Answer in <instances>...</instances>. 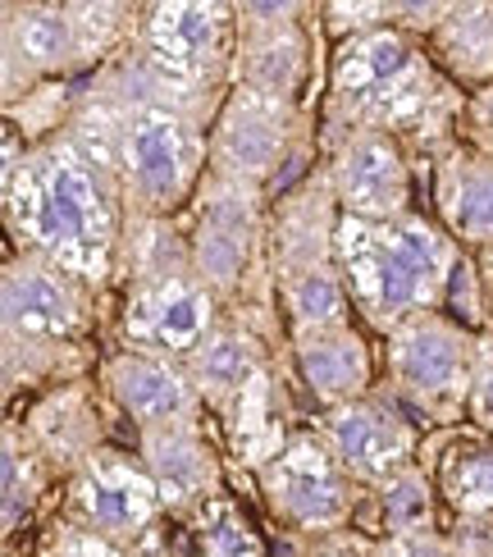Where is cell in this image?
Masks as SVG:
<instances>
[{"instance_id":"cell-1","label":"cell","mask_w":493,"mask_h":557,"mask_svg":"<svg viewBox=\"0 0 493 557\" xmlns=\"http://www.w3.org/2000/svg\"><path fill=\"white\" fill-rule=\"evenodd\" d=\"M5 228L14 251L74 274L91 293L106 297L120 284L128 206L106 120L83 101V87L69 128L5 165Z\"/></svg>"},{"instance_id":"cell-2","label":"cell","mask_w":493,"mask_h":557,"mask_svg":"<svg viewBox=\"0 0 493 557\" xmlns=\"http://www.w3.org/2000/svg\"><path fill=\"white\" fill-rule=\"evenodd\" d=\"M466 91L430 60L426 41L393 28H370L329 51L320 128H380L407 143L411 156L434 160L457 147Z\"/></svg>"},{"instance_id":"cell-3","label":"cell","mask_w":493,"mask_h":557,"mask_svg":"<svg viewBox=\"0 0 493 557\" xmlns=\"http://www.w3.org/2000/svg\"><path fill=\"white\" fill-rule=\"evenodd\" d=\"M466 251L434 215H403L384 224L343 220L338 224V270L352 311L374 334H393L416 315L448 311L453 278Z\"/></svg>"},{"instance_id":"cell-4","label":"cell","mask_w":493,"mask_h":557,"mask_svg":"<svg viewBox=\"0 0 493 557\" xmlns=\"http://www.w3.org/2000/svg\"><path fill=\"white\" fill-rule=\"evenodd\" d=\"M193 274L215 293L229 320L251 324L274 347H288L284 315H279L274 284V197L206 174L197 201L183 211Z\"/></svg>"},{"instance_id":"cell-5","label":"cell","mask_w":493,"mask_h":557,"mask_svg":"<svg viewBox=\"0 0 493 557\" xmlns=\"http://www.w3.org/2000/svg\"><path fill=\"white\" fill-rule=\"evenodd\" d=\"M101 293L37 257H14L0 274V324H5V407L19 393H46L69 380H87L91 334L101 324ZM101 366V361H97Z\"/></svg>"},{"instance_id":"cell-6","label":"cell","mask_w":493,"mask_h":557,"mask_svg":"<svg viewBox=\"0 0 493 557\" xmlns=\"http://www.w3.org/2000/svg\"><path fill=\"white\" fill-rule=\"evenodd\" d=\"M316 170L311 106L279 101L266 91L233 87L210 124V174L251 183L274 201Z\"/></svg>"},{"instance_id":"cell-7","label":"cell","mask_w":493,"mask_h":557,"mask_svg":"<svg viewBox=\"0 0 493 557\" xmlns=\"http://www.w3.org/2000/svg\"><path fill=\"white\" fill-rule=\"evenodd\" d=\"M476 343L480 334L448 311L416 315L384 338V388L416 416L420 430L439 434L466 425Z\"/></svg>"},{"instance_id":"cell-8","label":"cell","mask_w":493,"mask_h":557,"mask_svg":"<svg viewBox=\"0 0 493 557\" xmlns=\"http://www.w3.org/2000/svg\"><path fill=\"white\" fill-rule=\"evenodd\" d=\"M128 51L156 78L193 97L224 101L238 64V5L224 0H160L143 5Z\"/></svg>"},{"instance_id":"cell-9","label":"cell","mask_w":493,"mask_h":557,"mask_svg":"<svg viewBox=\"0 0 493 557\" xmlns=\"http://www.w3.org/2000/svg\"><path fill=\"white\" fill-rule=\"evenodd\" d=\"M256 484H261L270 517L311 544L343 535V530H361L366 498H370L334 461V453L324 448L316 425H297V434L256 475Z\"/></svg>"},{"instance_id":"cell-10","label":"cell","mask_w":493,"mask_h":557,"mask_svg":"<svg viewBox=\"0 0 493 557\" xmlns=\"http://www.w3.org/2000/svg\"><path fill=\"white\" fill-rule=\"evenodd\" d=\"M60 512L128 553L164 535V521H170L164 498L156 490L151 471L143 467V457L128 448H114V444L91 453L83 467L60 484Z\"/></svg>"},{"instance_id":"cell-11","label":"cell","mask_w":493,"mask_h":557,"mask_svg":"<svg viewBox=\"0 0 493 557\" xmlns=\"http://www.w3.org/2000/svg\"><path fill=\"white\" fill-rule=\"evenodd\" d=\"M320 5H238V64L233 87L266 91L279 101L311 106V83L320 78L316 41H320Z\"/></svg>"},{"instance_id":"cell-12","label":"cell","mask_w":493,"mask_h":557,"mask_svg":"<svg viewBox=\"0 0 493 557\" xmlns=\"http://www.w3.org/2000/svg\"><path fill=\"white\" fill-rule=\"evenodd\" d=\"M324 160L320 170L334 188V201L343 220H403L411 215V151L397 143L393 133L380 128H343V133H320Z\"/></svg>"},{"instance_id":"cell-13","label":"cell","mask_w":493,"mask_h":557,"mask_svg":"<svg viewBox=\"0 0 493 557\" xmlns=\"http://www.w3.org/2000/svg\"><path fill=\"white\" fill-rule=\"evenodd\" d=\"M316 434L366 494H374L397 471L416 467L426 448V430L389 388H374L334 411H316Z\"/></svg>"},{"instance_id":"cell-14","label":"cell","mask_w":493,"mask_h":557,"mask_svg":"<svg viewBox=\"0 0 493 557\" xmlns=\"http://www.w3.org/2000/svg\"><path fill=\"white\" fill-rule=\"evenodd\" d=\"M229 315L193 270L128 284L120 297V347L187 366V357L220 330Z\"/></svg>"},{"instance_id":"cell-15","label":"cell","mask_w":493,"mask_h":557,"mask_svg":"<svg viewBox=\"0 0 493 557\" xmlns=\"http://www.w3.org/2000/svg\"><path fill=\"white\" fill-rule=\"evenodd\" d=\"M0 14H5L0 18L5 106H19L46 83H74L78 74H87L74 5H19V0H10Z\"/></svg>"},{"instance_id":"cell-16","label":"cell","mask_w":493,"mask_h":557,"mask_svg":"<svg viewBox=\"0 0 493 557\" xmlns=\"http://www.w3.org/2000/svg\"><path fill=\"white\" fill-rule=\"evenodd\" d=\"M97 384L110 398V407L133 421V430L193 425L210 416L187 366L151 352H133V347H114V352L101 357Z\"/></svg>"},{"instance_id":"cell-17","label":"cell","mask_w":493,"mask_h":557,"mask_svg":"<svg viewBox=\"0 0 493 557\" xmlns=\"http://www.w3.org/2000/svg\"><path fill=\"white\" fill-rule=\"evenodd\" d=\"M106 393L91 380H69L37 393V398L23 407V416H14L23 438L41 453V461L56 471V480L64 484L91 453L106 448Z\"/></svg>"},{"instance_id":"cell-18","label":"cell","mask_w":493,"mask_h":557,"mask_svg":"<svg viewBox=\"0 0 493 557\" xmlns=\"http://www.w3.org/2000/svg\"><path fill=\"white\" fill-rule=\"evenodd\" d=\"M137 457L151 471L156 490L164 498L170 521L193 517L210 498L229 494L224 490V457L215 438L206 434V421L193 425H156V430H133Z\"/></svg>"},{"instance_id":"cell-19","label":"cell","mask_w":493,"mask_h":557,"mask_svg":"<svg viewBox=\"0 0 493 557\" xmlns=\"http://www.w3.org/2000/svg\"><path fill=\"white\" fill-rule=\"evenodd\" d=\"M420 467L434 475L443 512L453 517V525L493 530V438L489 434L471 425L426 434Z\"/></svg>"},{"instance_id":"cell-20","label":"cell","mask_w":493,"mask_h":557,"mask_svg":"<svg viewBox=\"0 0 493 557\" xmlns=\"http://www.w3.org/2000/svg\"><path fill=\"white\" fill-rule=\"evenodd\" d=\"M288 361L297 384L307 388V398L316 411H334L374 393V352L361 338L357 324L343 330H316L288 338Z\"/></svg>"},{"instance_id":"cell-21","label":"cell","mask_w":493,"mask_h":557,"mask_svg":"<svg viewBox=\"0 0 493 557\" xmlns=\"http://www.w3.org/2000/svg\"><path fill=\"white\" fill-rule=\"evenodd\" d=\"M293 361L270 366L261 380L247 384L238 398L224 407V416L215 421L224 425L229 453L238 457V467H247L251 475H261L270 461L279 457V448L297 434L293 425V384H288Z\"/></svg>"},{"instance_id":"cell-22","label":"cell","mask_w":493,"mask_h":557,"mask_svg":"<svg viewBox=\"0 0 493 557\" xmlns=\"http://www.w3.org/2000/svg\"><path fill=\"white\" fill-rule=\"evenodd\" d=\"M430 201L434 220L466 251H493V160L466 143L448 147L430 165Z\"/></svg>"},{"instance_id":"cell-23","label":"cell","mask_w":493,"mask_h":557,"mask_svg":"<svg viewBox=\"0 0 493 557\" xmlns=\"http://www.w3.org/2000/svg\"><path fill=\"white\" fill-rule=\"evenodd\" d=\"M279 361H284V347H274L266 334H256L243 320H224L220 330L187 357V375H193L206 411L224 416V407Z\"/></svg>"},{"instance_id":"cell-24","label":"cell","mask_w":493,"mask_h":557,"mask_svg":"<svg viewBox=\"0 0 493 557\" xmlns=\"http://www.w3.org/2000/svg\"><path fill=\"white\" fill-rule=\"evenodd\" d=\"M426 51L461 91L493 87V0H453Z\"/></svg>"},{"instance_id":"cell-25","label":"cell","mask_w":493,"mask_h":557,"mask_svg":"<svg viewBox=\"0 0 493 557\" xmlns=\"http://www.w3.org/2000/svg\"><path fill=\"white\" fill-rule=\"evenodd\" d=\"M443 498H439V484L434 475L420 467L397 471L393 480H384L380 490L366 498V517L361 530L370 540H384V535H426V530H443Z\"/></svg>"},{"instance_id":"cell-26","label":"cell","mask_w":493,"mask_h":557,"mask_svg":"<svg viewBox=\"0 0 493 557\" xmlns=\"http://www.w3.org/2000/svg\"><path fill=\"white\" fill-rule=\"evenodd\" d=\"M51 484H56V471L23 438L14 416H5V438H0V521H5V544H14L19 530L37 521Z\"/></svg>"},{"instance_id":"cell-27","label":"cell","mask_w":493,"mask_h":557,"mask_svg":"<svg viewBox=\"0 0 493 557\" xmlns=\"http://www.w3.org/2000/svg\"><path fill=\"white\" fill-rule=\"evenodd\" d=\"M279 315H284L288 338L316 330H343L352 324V297L338 265H316L279 278Z\"/></svg>"},{"instance_id":"cell-28","label":"cell","mask_w":493,"mask_h":557,"mask_svg":"<svg viewBox=\"0 0 493 557\" xmlns=\"http://www.w3.org/2000/svg\"><path fill=\"white\" fill-rule=\"evenodd\" d=\"M178 530L187 540V557H270L261 530L251 525L233 494L210 498L193 517H183Z\"/></svg>"},{"instance_id":"cell-29","label":"cell","mask_w":493,"mask_h":557,"mask_svg":"<svg viewBox=\"0 0 493 557\" xmlns=\"http://www.w3.org/2000/svg\"><path fill=\"white\" fill-rule=\"evenodd\" d=\"M33 557H133V553L101 540V535H91V530H83L78 521H69L56 507V512L46 517L41 530H37Z\"/></svg>"},{"instance_id":"cell-30","label":"cell","mask_w":493,"mask_h":557,"mask_svg":"<svg viewBox=\"0 0 493 557\" xmlns=\"http://www.w3.org/2000/svg\"><path fill=\"white\" fill-rule=\"evenodd\" d=\"M389 23V0H338V5H320V33L329 41H347V37H361L370 28H384Z\"/></svg>"},{"instance_id":"cell-31","label":"cell","mask_w":493,"mask_h":557,"mask_svg":"<svg viewBox=\"0 0 493 557\" xmlns=\"http://www.w3.org/2000/svg\"><path fill=\"white\" fill-rule=\"evenodd\" d=\"M466 425L493 438V330L476 343V375H471V403H466Z\"/></svg>"},{"instance_id":"cell-32","label":"cell","mask_w":493,"mask_h":557,"mask_svg":"<svg viewBox=\"0 0 493 557\" xmlns=\"http://www.w3.org/2000/svg\"><path fill=\"white\" fill-rule=\"evenodd\" d=\"M457 143H466L471 151H480L484 160H493V87L466 91L461 124H457Z\"/></svg>"},{"instance_id":"cell-33","label":"cell","mask_w":493,"mask_h":557,"mask_svg":"<svg viewBox=\"0 0 493 557\" xmlns=\"http://www.w3.org/2000/svg\"><path fill=\"white\" fill-rule=\"evenodd\" d=\"M374 557H461L453 530H426V535H384L374 540Z\"/></svg>"},{"instance_id":"cell-34","label":"cell","mask_w":493,"mask_h":557,"mask_svg":"<svg viewBox=\"0 0 493 557\" xmlns=\"http://www.w3.org/2000/svg\"><path fill=\"white\" fill-rule=\"evenodd\" d=\"M301 557H374V540L366 535V530H343V535L316 540Z\"/></svg>"},{"instance_id":"cell-35","label":"cell","mask_w":493,"mask_h":557,"mask_svg":"<svg viewBox=\"0 0 493 557\" xmlns=\"http://www.w3.org/2000/svg\"><path fill=\"white\" fill-rule=\"evenodd\" d=\"M457 535V553L461 557H493V530L484 525H453Z\"/></svg>"},{"instance_id":"cell-36","label":"cell","mask_w":493,"mask_h":557,"mask_svg":"<svg viewBox=\"0 0 493 557\" xmlns=\"http://www.w3.org/2000/svg\"><path fill=\"white\" fill-rule=\"evenodd\" d=\"M476 265H480V284H484L489 311H493V251H480V257H476Z\"/></svg>"}]
</instances>
